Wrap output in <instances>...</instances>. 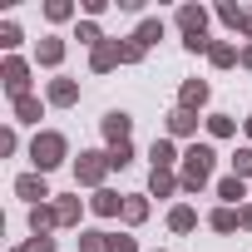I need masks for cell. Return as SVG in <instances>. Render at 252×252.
I'll return each mask as SVG.
<instances>
[{
    "label": "cell",
    "mask_w": 252,
    "mask_h": 252,
    "mask_svg": "<svg viewBox=\"0 0 252 252\" xmlns=\"http://www.w3.org/2000/svg\"><path fill=\"white\" fill-rule=\"evenodd\" d=\"M60 60H64V45L60 40H45L40 45V64H60Z\"/></svg>",
    "instance_id": "cell-19"
},
{
    "label": "cell",
    "mask_w": 252,
    "mask_h": 252,
    "mask_svg": "<svg viewBox=\"0 0 252 252\" xmlns=\"http://www.w3.org/2000/svg\"><path fill=\"white\" fill-rule=\"evenodd\" d=\"M55 222H60V213H55V208H35V213H30V227H35V237H45V227H55Z\"/></svg>",
    "instance_id": "cell-13"
},
{
    "label": "cell",
    "mask_w": 252,
    "mask_h": 252,
    "mask_svg": "<svg viewBox=\"0 0 252 252\" xmlns=\"http://www.w3.org/2000/svg\"><path fill=\"white\" fill-rule=\"evenodd\" d=\"M15 114H20L25 124H35V119H40V99H30V94H25V99H15Z\"/></svg>",
    "instance_id": "cell-21"
},
{
    "label": "cell",
    "mask_w": 252,
    "mask_h": 252,
    "mask_svg": "<svg viewBox=\"0 0 252 252\" xmlns=\"http://www.w3.org/2000/svg\"><path fill=\"white\" fill-rule=\"evenodd\" d=\"M208 129H213V134H218V139H227V134H232V129H237V124H232V119H227V114H213V119H208Z\"/></svg>",
    "instance_id": "cell-25"
},
{
    "label": "cell",
    "mask_w": 252,
    "mask_h": 252,
    "mask_svg": "<svg viewBox=\"0 0 252 252\" xmlns=\"http://www.w3.org/2000/svg\"><path fill=\"white\" fill-rule=\"evenodd\" d=\"M178 25H183V35L193 40V35H203V25H208V10H203V5H183V10H178Z\"/></svg>",
    "instance_id": "cell-6"
},
{
    "label": "cell",
    "mask_w": 252,
    "mask_h": 252,
    "mask_svg": "<svg viewBox=\"0 0 252 252\" xmlns=\"http://www.w3.org/2000/svg\"><path fill=\"white\" fill-rule=\"evenodd\" d=\"M247 134H252V124H247Z\"/></svg>",
    "instance_id": "cell-37"
},
{
    "label": "cell",
    "mask_w": 252,
    "mask_h": 252,
    "mask_svg": "<svg viewBox=\"0 0 252 252\" xmlns=\"http://www.w3.org/2000/svg\"><path fill=\"white\" fill-rule=\"evenodd\" d=\"M25 60H5V69H0V79H5V89L15 94V99H25Z\"/></svg>",
    "instance_id": "cell-5"
},
{
    "label": "cell",
    "mask_w": 252,
    "mask_h": 252,
    "mask_svg": "<svg viewBox=\"0 0 252 252\" xmlns=\"http://www.w3.org/2000/svg\"><path fill=\"white\" fill-rule=\"evenodd\" d=\"M134 40H139V45H154V40H163V20H144Z\"/></svg>",
    "instance_id": "cell-17"
},
{
    "label": "cell",
    "mask_w": 252,
    "mask_h": 252,
    "mask_svg": "<svg viewBox=\"0 0 252 252\" xmlns=\"http://www.w3.org/2000/svg\"><path fill=\"white\" fill-rule=\"evenodd\" d=\"M218 15H222V20H227V25H232V30H247V25H252V15H247V10H242V5H222V10H218Z\"/></svg>",
    "instance_id": "cell-14"
},
{
    "label": "cell",
    "mask_w": 252,
    "mask_h": 252,
    "mask_svg": "<svg viewBox=\"0 0 252 252\" xmlns=\"http://www.w3.org/2000/svg\"><path fill=\"white\" fill-rule=\"evenodd\" d=\"M168 222H173V232H188L198 218H193V208H173V213H168Z\"/></svg>",
    "instance_id": "cell-22"
},
{
    "label": "cell",
    "mask_w": 252,
    "mask_h": 252,
    "mask_svg": "<svg viewBox=\"0 0 252 252\" xmlns=\"http://www.w3.org/2000/svg\"><path fill=\"white\" fill-rule=\"evenodd\" d=\"M178 183H183V178H173V173H168V168H154V178H149V188H154V193H158V198H163V193H173V188H178Z\"/></svg>",
    "instance_id": "cell-12"
},
{
    "label": "cell",
    "mask_w": 252,
    "mask_h": 252,
    "mask_svg": "<svg viewBox=\"0 0 252 252\" xmlns=\"http://www.w3.org/2000/svg\"><path fill=\"white\" fill-rule=\"evenodd\" d=\"M55 213H60V222H79V203H74V198H64Z\"/></svg>",
    "instance_id": "cell-29"
},
{
    "label": "cell",
    "mask_w": 252,
    "mask_h": 252,
    "mask_svg": "<svg viewBox=\"0 0 252 252\" xmlns=\"http://www.w3.org/2000/svg\"><path fill=\"white\" fill-rule=\"evenodd\" d=\"M232 173H237V178H252V149H237V158H232Z\"/></svg>",
    "instance_id": "cell-24"
},
{
    "label": "cell",
    "mask_w": 252,
    "mask_h": 252,
    "mask_svg": "<svg viewBox=\"0 0 252 252\" xmlns=\"http://www.w3.org/2000/svg\"><path fill=\"white\" fill-rule=\"evenodd\" d=\"M30 158H35L40 173L55 168V163H64V139H60V134H40V139L30 144Z\"/></svg>",
    "instance_id": "cell-2"
},
{
    "label": "cell",
    "mask_w": 252,
    "mask_h": 252,
    "mask_svg": "<svg viewBox=\"0 0 252 252\" xmlns=\"http://www.w3.org/2000/svg\"><path fill=\"white\" fill-rule=\"evenodd\" d=\"M247 40H252V25H247Z\"/></svg>",
    "instance_id": "cell-36"
},
{
    "label": "cell",
    "mask_w": 252,
    "mask_h": 252,
    "mask_svg": "<svg viewBox=\"0 0 252 252\" xmlns=\"http://www.w3.org/2000/svg\"><path fill=\"white\" fill-rule=\"evenodd\" d=\"M0 45H20V30L5 20V25H0Z\"/></svg>",
    "instance_id": "cell-32"
},
{
    "label": "cell",
    "mask_w": 252,
    "mask_h": 252,
    "mask_svg": "<svg viewBox=\"0 0 252 252\" xmlns=\"http://www.w3.org/2000/svg\"><path fill=\"white\" fill-rule=\"evenodd\" d=\"M213 158H218V154H213L208 144H193V149L183 154V188H188V193H198V188L213 178Z\"/></svg>",
    "instance_id": "cell-1"
},
{
    "label": "cell",
    "mask_w": 252,
    "mask_h": 252,
    "mask_svg": "<svg viewBox=\"0 0 252 252\" xmlns=\"http://www.w3.org/2000/svg\"><path fill=\"white\" fill-rule=\"evenodd\" d=\"M208 60H213V64H222V69H227V64H232V60H237V50H232V45H208Z\"/></svg>",
    "instance_id": "cell-20"
},
{
    "label": "cell",
    "mask_w": 252,
    "mask_h": 252,
    "mask_svg": "<svg viewBox=\"0 0 252 252\" xmlns=\"http://www.w3.org/2000/svg\"><path fill=\"white\" fill-rule=\"evenodd\" d=\"M218 193H222L227 203H242V198H247V188H242V178H237V173H232V178H222V183H218Z\"/></svg>",
    "instance_id": "cell-15"
},
{
    "label": "cell",
    "mask_w": 252,
    "mask_h": 252,
    "mask_svg": "<svg viewBox=\"0 0 252 252\" xmlns=\"http://www.w3.org/2000/svg\"><path fill=\"white\" fill-rule=\"evenodd\" d=\"M74 99H79V84L74 79H55L50 84V104H74Z\"/></svg>",
    "instance_id": "cell-9"
},
{
    "label": "cell",
    "mask_w": 252,
    "mask_h": 252,
    "mask_svg": "<svg viewBox=\"0 0 252 252\" xmlns=\"http://www.w3.org/2000/svg\"><path fill=\"white\" fill-rule=\"evenodd\" d=\"M237 222H242V218H237V208H218V213H213V227H218V232H232Z\"/></svg>",
    "instance_id": "cell-18"
},
{
    "label": "cell",
    "mask_w": 252,
    "mask_h": 252,
    "mask_svg": "<svg viewBox=\"0 0 252 252\" xmlns=\"http://www.w3.org/2000/svg\"><path fill=\"white\" fill-rule=\"evenodd\" d=\"M119 208H124V198H119V193H94V213H104V218H114Z\"/></svg>",
    "instance_id": "cell-16"
},
{
    "label": "cell",
    "mask_w": 252,
    "mask_h": 252,
    "mask_svg": "<svg viewBox=\"0 0 252 252\" xmlns=\"http://www.w3.org/2000/svg\"><path fill=\"white\" fill-rule=\"evenodd\" d=\"M129 129H134V119L129 114H124V109H109L104 114V139L119 149V144H129Z\"/></svg>",
    "instance_id": "cell-3"
},
{
    "label": "cell",
    "mask_w": 252,
    "mask_h": 252,
    "mask_svg": "<svg viewBox=\"0 0 252 252\" xmlns=\"http://www.w3.org/2000/svg\"><path fill=\"white\" fill-rule=\"evenodd\" d=\"M15 193H20V198H35V203H40V198H50L45 178H35V173H30V178H20V183H15Z\"/></svg>",
    "instance_id": "cell-11"
},
{
    "label": "cell",
    "mask_w": 252,
    "mask_h": 252,
    "mask_svg": "<svg viewBox=\"0 0 252 252\" xmlns=\"http://www.w3.org/2000/svg\"><path fill=\"white\" fill-rule=\"evenodd\" d=\"M109 252H139V247H134V237L119 232V237H109Z\"/></svg>",
    "instance_id": "cell-31"
},
{
    "label": "cell",
    "mask_w": 252,
    "mask_h": 252,
    "mask_svg": "<svg viewBox=\"0 0 252 252\" xmlns=\"http://www.w3.org/2000/svg\"><path fill=\"white\" fill-rule=\"evenodd\" d=\"M144 213H149L144 198H129V203H124V218H129V222H144Z\"/></svg>",
    "instance_id": "cell-28"
},
{
    "label": "cell",
    "mask_w": 252,
    "mask_h": 252,
    "mask_svg": "<svg viewBox=\"0 0 252 252\" xmlns=\"http://www.w3.org/2000/svg\"><path fill=\"white\" fill-rule=\"evenodd\" d=\"M242 64H247V69H252V45H247V50H242Z\"/></svg>",
    "instance_id": "cell-35"
},
{
    "label": "cell",
    "mask_w": 252,
    "mask_h": 252,
    "mask_svg": "<svg viewBox=\"0 0 252 252\" xmlns=\"http://www.w3.org/2000/svg\"><path fill=\"white\" fill-rule=\"evenodd\" d=\"M119 55H124V64H134V60H144V45L129 40V45H119Z\"/></svg>",
    "instance_id": "cell-30"
},
{
    "label": "cell",
    "mask_w": 252,
    "mask_h": 252,
    "mask_svg": "<svg viewBox=\"0 0 252 252\" xmlns=\"http://www.w3.org/2000/svg\"><path fill=\"white\" fill-rule=\"evenodd\" d=\"M119 60H124V55H119V45H114V40H104V45H94V69H99V74H104V69H114Z\"/></svg>",
    "instance_id": "cell-8"
},
{
    "label": "cell",
    "mask_w": 252,
    "mask_h": 252,
    "mask_svg": "<svg viewBox=\"0 0 252 252\" xmlns=\"http://www.w3.org/2000/svg\"><path fill=\"white\" fill-rule=\"evenodd\" d=\"M129 158H134V149H129V144H119V149H109V168H124Z\"/></svg>",
    "instance_id": "cell-27"
},
{
    "label": "cell",
    "mask_w": 252,
    "mask_h": 252,
    "mask_svg": "<svg viewBox=\"0 0 252 252\" xmlns=\"http://www.w3.org/2000/svg\"><path fill=\"white\" fill-rule=\"evenodd\" d=\"M25 252H55V242H50V237H35V242H30Z\"/></svg>",
    "instance_id": "cell-33"
},
{
    "label": "cell",
    "mask_w": 252,
    "mask_h": 252,
    "mask_svg": "<svg viewBox=\"0 0 252 252\" xmlns=\"http://www.w3.org/2000/svg\"><path fill=\"white\" fill-rule=\"evenodd\" d=\"M45 15H50V20H69V15H74V5H69V0H50Z\"/></svg>",
    "instance_id": "cell-26"
},
{
    "label": "cell",
    "mask_w": 252,
    "mask_h": 252,
    "mask_svg": "<svg viewBox=\"0 0 252 252\" xmlns=\"http://www.w3.org/2000/svg\"><path fill=\"white\" fill-rule=\"evenodd\" d=\"M178 99H183V104H178V109H203V104H208V84H203V79H188V84H183V94H178Z\"/></svg>",
    "instance_id": "cell-7"
},
{
    "label": "cell",
    "mask_w": 252,
    "mask_h": 252,
    "mask_svg": "<svg viewBox=\"0 0 252 252\" xmlns=\"http://www.w3.org/2000/svg\"><path fill=\"white\" fill-rule=\"evenodd\" d=\"M237 218H242V227H252V208H237Z\"/></svg>",
    "instance_id": "cell-34"
},
{
    "label": "cell",
    "mask_w": 252,
    "mask_h": 252,
    "mask_svg": "<svg viewBox=\"0 0 252 252\" xmlns=\"http://www.w3.org/2000/svg\"><path fill=\"white\" fill-rule=\"evenodd\" d=\"M168 129H173V134H193V129H198V114H193V109H173V114H168Z\"/></svg>",
    "instance_id": "cell-10"
},
{
    "label": "cell",
    "mask_w": 252,
    "mask_h": 252,
    "mask_svg": "<svg viewBox=\"0 0 252 252\" xmlns=\"http://www.w3.org/2000/svg\"><path fill=\"white\" fill-rule=\"evenodd\" d=\"M168 163H173V144L158 139V144H154V168H168Z\"/></svg>",
    "instance_id": "cell-23"
},
{
    "label": "cell",
    "mask_w": 252,
    "mask_h": 252,
    "mask_svg": "<svg viewBox=\"0 0 252 252\" xmlns=\"http://www.w3.org/2000/svg\"><path fill=\"white\" fill-rule=\"evenodd\" d=\"M104 168H109V154H79L74 178H79V183H99V178H104Z\"/></svg>",
    "instance_id": "cell-4"
}]
</instances>
